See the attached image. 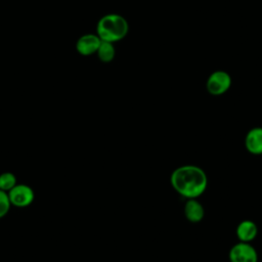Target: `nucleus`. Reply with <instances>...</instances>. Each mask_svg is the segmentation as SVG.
Here are the masks:
<instances>
[{"mask_svg":"<svg viewBox=\"0 0 262 262\" xmlns=\"http://www.w3.org/2000/svg\"><path fill=\"white\" fill-rule=\"evenodd\" d=\"M101 43L100 38L96 34H84L76 42V50L79 54L88 56L96 53Z\"/></svg>","mask_w":262,"mask_h":262,"instance_id":"6","label":"nucleus"},{"mask_svg":"<svg viewBox=\"0 0 262 262\" xmlns=\"http://www.w3.org/2000/svg\"><path fill=\"white\" fill-rule=\"evenodd\" d=\"M97 57L100 61L102 62H111L116 55V49L114 46V43L106 42V41H101L97 51H96Z\"/></svg>","mask_w":262,"mask_h":262,"instance_id":"10","label":"nucleus"},{"mask_svg":"<svg viewBox=\"0 0 262 262\" xmlns=\"http://www.w3.org/2000/svg\"><path fill=\"white\" fill-rule=\"evenodd\" d=\"M184 215L189 222L198 223L204 218V207L196 199H188L184 205Z\"/></svg>","mask_w":262,"mask_h":262,"instance_id":"8","label":"nucleus"},{"mask_svg":"<svg viewBox=\"0 0 262 262\" xmlns=\"http://www.w3.org/2000/svg\"><path fill=\"white\" fill-rule=\"evenodd\" d=\"M230 262H258V254L250 243L239 242L229 251Z\"/></svg>","mask_w":262,"mask_h":262,"instance_id":"5","label":"nucleus"},{"mask_svg":"<svg viewBox=\"0 0 262 262\" xmlns=\"http://www.w3.org/2000/svg\"><path fill=\"white\" fill-rule=\"evenodd\" d=\"M258 234V227L255 222L251 220L242 221L236 227V235L239 242L250 243Z\"/></svg>","mask_w":262,"mask_h":262,"instance_id":"9","label":"nucleus"},{"mask_svg":"<svg viewBox=\"0 0 262 262\" xmlns=\"http://www.w3.org/2000/svg\"><path fill=\"white\" fill-rule=\"evenodd\" d=\"M17 183V178L14 173L6 171L0 174V189L8 192Z\"/></svg>","mask_w":262,"mask_h":262,"instance_id":"11","label":"nucleus"},{"mask_svg":"<svg viewBox=\"0 0 262 262\" xmlns=\"http://www.w3.org/2000/svg\"><path fill=\"white\" fill-rule=\"evenodd\" d=\"M245 146L252 155H262V128H252L246 135Z\"/></svg>","mask_w":262,"mask_h":262,"instance_id":"7","label":"nucleus"},{"mask_svg":"<svg viewBox=\"0 0 262 262\" xmlns=\"http://www.w3.org/2000/svg\"><path fill=\"white\" fill-rule=\"evenodd\" d=\"M11 206L17 208L29 207L35 200V191L33 187L26 183H16L8 192Z\"/></svg>","mask_w":262,"mask_h":262,"instance_id":"4","label":"nucleus"},{"mask_svg":"<svg viewBox=\"0 0 262 262\" xmlns=\"http://www.w3.org/2000/svg\"><path fill=\"white\" fill-rule=\"evenodd\" d=\"M172 187L185 199H196L204 193L208 185L205 171L193 165L176 168L170 177Z\"/></svg>","mask_w":262,"mask_h":262,"instance_id":"1","label":"nucleus"},{"mask_svg":"<svg viewBox=\"0 0 262 262\" xmlns=\"http://www.w3.org/2000/svg\"><path fill=\"white\" fill-rule=\"evenodd\" d=\"M128 32L129 24L123 15L118 13H107L98 19L95 34L101 41L116 43L123 40Z\"/></svg>","mask_w":262,"mask_h":262,"instance_id":"2","label":"nucleus"},{"mask_svg":"<svg viewBox=\"0 0 262 262\" xmlns=\"http://www.w3.org/2000/svg\"><path fill=\"white\" fill-rule=\"evenodd\" d=\"M11 207L8 193L0 189V219L8 214Z\"/></svg>","mask_w":262,"mask_h":262,"instance_id":"12","label":"nucleus"},{"mask_svg":"<svg viewBox=\"0 0 262 262\" xmlns=\"http://www.w3.org/2000/svg\"><path fill=\"white\" fill-rule=\"evenodd\" d=\"M231 83V77L227 72L217 70L209 75L206 81V89L211 95L219 96L229 90Z\"/></svg>","mask_w":262,"mask_h":262,"instance_id":"3","label":"nucleus"}]
</instances>
